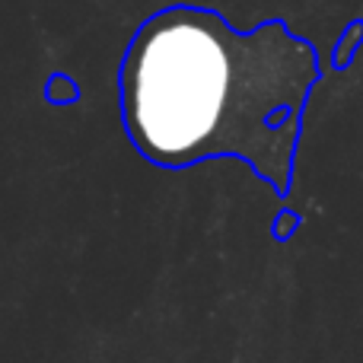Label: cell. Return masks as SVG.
I'll use <instances>...</instances> for the list:
<instances>
[{
	"label": "cell",
	"mask_w": 363,
	"mask_h": 363,
	"mask_svg": "<svg viewBox=\"0 0 363 363\" xmlns=\"http://www.w3.org/2000/svg\"><path fill=\"white\" fill-rule=\"evenodd\" d=\"M319 77L315 45L284 19L242 32L211 6L172 4L138 26L121 57V121L163 169L236 157L287 194Z\"/></svg>",
	"instance_id": "obj_1"
},
{
	"label": "cell",
	"mask_w": 363,
	"mask_h": 363,
	"mask_svg": "<svg viewBox=\"0 0 363 363\" xmlns=\"http://www.w3.org/2000/svg\"><path fill=\"white\" fill-rule=\"evenodd\" d=\"M363 42V23H354L351 29H347V35L341 38V51H338V64L345 67V61L351 57V51H354V45Z\"/></svg>",
	"instance_id": "obj_2"
}]
</instances>
